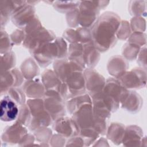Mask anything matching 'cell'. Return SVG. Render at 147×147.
Listing matches in <instances>:
<instances>
[{"label": "cell", "instance_id": "obj_1", "mask_svg": "<svg viewBox=\"0 0 147 147\" xmlns=\"http://www.w3.org/2000/svg\"><path fill=\"white\" fill-rule=\"evenodd\" d=\"M121 22L120 17L116 13L106 11L93 25L91 30L92 41L99 52L108 51L116 44L117 33Z\"/></svg>", "mask_w": 147, "mask_h": 147}, {"label": "cell", "instance_id": "obj_2", "mask_svg": "<svg viewBox=\"0 0 147 147\" xmlns=\"http://www.w3.org/2000/svg\"><path fill=\"white\" fill-rule=\"evenodd\" d=\"M67 54V45L61 37H57L53 41L44 44L32 53L42 67H47L53 60L65 58Z\"/></svg>", "mask_w": 147, "mask_h": 147}, {"label": "cell", "instance_id": "obj_3", "mask_svg": "<svg viewBox=\"0 0 147 147\" xmlns=\"http://www.w3.org/2000/svg\"><path fill=\"white\" fill-rule=\"evenodd\" d=\"M28 105L32 115L30 122L28 126L30 130H35L47 127L52 124L53 121L51 115L46 110L42 99H31L28 100Z\"/></svg>", "mask_w": 147, "mask_h": 147}, {"label": "cell", "instance_id": "obj_4", "mask_svg": "<svg viewBox=\"0 0 147 147\" xmlns=\"http://www.w3.org/2000/svg\"><path fill=\"white\" fill-rule=\"evenodd\" d=\"M46 110L53 121L64 117L65 114V99L56 91H46L42 98Z\"/></svg>", "mask_w": 147, "mask_h": 147}, {"label": "cell", "instance_id": "obj_5", "mask_svg": "<svg viewBox=\"0 0 147 147\" xmlns=\"http://www.w3.org/2000/svg\"><path fill=\"white\" fill-rule=\"evenodd\" d=\"M79 25L90 28L98 18L99 7L97 1H82L78 7Z\"/></svg>", "mask_w": 147, "mask_h": 147}, {"label": "cell", "instance_id": "obj_6", "mask_svg": "<svg viewBox=\"0 0 147 147\" xmlns=\"http://www.w3.org/2000/svg\"><path fill=\"white\" fill-rule=\"evenodd\" d=\"M56 38L55 34L43 27L26 35L23 45L29 49L32 54L44 44L53 41Z\"/></svg>", "mask_w": 147, "mask_h": 147}, {"label": "cell", "instance_id": "obj_7", "mask_svg": "<svg viewBox=\"0 0 147 147\" xmlns=\"http://www.w3.org/2000/svg\"><path fill=\"white\" fill-rule=\"evenodd\" d=\"M85 79L86 89L92 98L93 96L103 91L106 80L102 75L92 68H88L83 71Z\"/></svg>", "mask_w": 147, "mask_h": 147}, {"label": "cell", "instance_id": "obj_8", "mask_svg": "<svg viewBox=\"0 0 147 147\" xmlns=\"http://www.w3.org/2000/svg\"><path fill=\"white\" fill-rule=\"evenodd\" d=\"M36 16L34 7L25 3L14 11L11 18L16 26L23 30Z\"/></svg>", "mask_w": 147, "mask_h": 147}, {"label": "cell", "instance_id": "obj_9", "mask_svg": "<svg viewBox=\"0 0 147 147\" xmlns=\"http://www.w3.org/2000/svg\"><path fill=\"white\" fill-rule=\"evenodd\" d=\"M53 129L65 138H70L79 134V129L72 118L61 117L54 121Z\"/></svg>", "mask_w": 147, "mask_h": 147}, {"label": "cell", "instance_id": "obj_10", "mask_svg": "<svg viewBox=\"0 0 147 147\" xmlns=\"http://www.w3.org/2000/svg\"><path fill=\"white\" fill-rule=\"evenodd\" d=\"M22 74L17 68L6 71L1 75V95L7 93L12 87L20 86L24 82Z\"/></svg>", "mask_w": 147, "mask_h": 147}, {"label": "cell", "instance_id": "obj_11", "mask_svg": "<svg viewBox=\"0 0 147 147\" xmlns=\"http://www.w3.org/2000/svg\"><path fill=\"white\" fill-rule=\"evenodd\" d=\"M27 133L24 125L16 121L13 125L5 127L1 135V141L5 144H18Z\"/></svg>", "mask_w": 147, "mask_h": 147}, {"label": "cell", "instance_id": "obj_12", "mask_svg": "<svg viewBox=\"0 0 147 147\" xmlns=\"http://www.w3.org/2000/svg\"><path fill=\"white\" fill-rule=\"evenodd\" d=\"M65 83L68 90L67 99L86 92V89L83 71H75L72 72L68 76Z\"/></svg>", "mask_w": 147, "mask_h": 147}, {"label": "cell", "instance_id": "obj_13", "mask_svg": "<svg viewBox=\"0 0 147 147\" xmlns=\"http://www.w3.org/2000/svg\"><path fill=\"white\" fill-rule=\"evenodd\" d=\"M0 119L4 122L16 120L19 114L18 104L8 95H5L1 100Z\"/></svg>", "mask_w": 147, "mask_h": 147}, {"label": "cell", "instance_id": "obj_14", "mask_svg": "<svg viewBox=\"0 0 147 147\" xmlns=\"http://www.w3.org/2000/svg\"><path fill=\"white\" fill-rule=\"evenodd\" d=\"M103 92L113 97L120 103L126 97L129 91L118 79L110 78L106 80Z\"/></svg>", "mask_w": 147, "mask_h": 147}, {"label": "cell", "instance_id": "obj_15", "mask_svg": "<svg viewBox=\"0 0 147 147\" xmlns=\"http://www.w3.org/2000/svg\"><path fill=\"white\" fill-rule=\"evenodd\" d=\"M142 70L134 68L126 72L118 78L124 87L129 88H139L142 87Z\"/></svg>", "mask_w": 147, "mask_h": 147}, {"label": "cell", "instance_id": "obj_16", "mask_svg": "<svg viewBox=\"0 0 147 147\" xmlns=\"http://www.w3.org/2000/svg\"><path fill=\"white\" fill-rule=\"evenodd\" d=\"M26 3L22 1H1V29L7 24L14 11L20 6Z\"/></svg>", "mask_w": 147, "mask_h": 147}, {"label": "cell", "instance_id": "obj_17", "mask_svg": "<svg viewBox=\"0 0 147 147\" xmlns=\"http://www.w3.org/2000/svg\"><path fill=\"white\" fill-rule=\"evenodd\" d=\"M22 89L28 97L33 99L42 98L44 96L45 92L41 80L38 78L27 80L25 82Z\"/></svg>", "mask_w": 147, "mask_h": 147}, {"label": "cell", "instance_id": "obj_18", "mask_svg": "<svg viewBox=\"0 0 147 147\" xmlns=\"http://www.w3.org/2000/svg\"><path fill=\"white\" fill-rule=\"evenodd\" d=\"M107 67L110 74L118 79L126 72L128 63L125 58L117 55L110 59Z\"/></svg>", "mask_w": 147, "mask_h": 147}, {"label": "cell", "instance_id": "obj_19", "mask_svg": "<svg viewBox=\"0 0 147 147\" xmlns=\"http://www.w3.org/2000/svg\"><path fill=\"white\" fill-rule=\"evenodd\" d=\"M83 57L85 65L92 68L96 66L100 59V52L94 47L92 41L83 44Z\"/></svg>", "mask_w": 147, "mask_h": 147}, {"label": "cell", "instance_id": "obj_20", "mask_svg": "<svg viewBox=\"0 0 147 147\" xmlns=\"http://www.w3.org/2000/svg\"><path fill=\"white\" fill-rule=\"evenodd\" d=\"M41 81L45 91L54 90L60 92L63 82L54 71L50 69L44 71L41 75Z\"/></svg>", "mask_w": 147, "mask_h": 147}, {"label": "cell", "instance_id": "obj_21", "mask_svg": "<svg viewBox=\"0 0 147 147\" xmlns=\"http://www.w3.org/2000/svg\"><path fill=\"white\" fill-rule=\"evenodd\" d=\"M142 137V131L136 126H129L125 128L122 141L124 146H138Z\"/></svg>", "mask_w": 147, "mask_h": 147}, {"label": "cell", "instance_id": "obj_22", "mask_svg": "<svg viewBox=\"0 0 147 147\" xmlns=\"http://www.w3.org/2000/svg\"><path fill=\"white\" fill-rule=\"evenodd\" d=\"M120 104L122 108L134 113L138 111L141 107V98L135 91H129L128 94Z\"/></svg>", "mask_w": 147, "mask_h": 147}, {"label": "cell", "instance_id": "obj_23", "mask_svg": "<svg viewBox=\"0 0 147 147\" xmlns=\"http://www.w3.org/2000/svg\"><path fill=\"white\" fill-rule=\"evenodd\" d=\"M87 103H92V100L90 95L85 92L67 99L66 107L68 113L72 115L80 107Z\"/></svg>", "mask_w": 147, "mask_h": 147}, {"label": "cell", "instance_id": "obj_24", "mask_svg": "<svg viewBox=\"0 0 147 147\" xmlns=\"http://www.w3.org/2000/svg\"><path fill=\"white\" fill-rule=\"evenodd\" d=\"M107 130V137L113 144L119 145L122 143L125 130L123 125L119 123H112Z\"/></svg>", "mask_w": 147, "mask_h": 147}, {"label": "cell", "instance_id": "obj_25", "mask_svg": "<svg viewBox=\"0 0 147 147\" xmlns=\"http://www.w3.org/2000/svg\"><path fill=\"white\" fill-rule=\"evenodd\" d=\"M21 73L28 79H33L40 73V70L36 62L31 58L26 59L21 65Z\"/></svg>", "mask_w": 147, "mask_h": 147}, {"label": "cell", "instance_id": "obj_26", "mask_svg": "<svg viewBox=\"0 0 147 147\" xmlns=\"http://www.w3.org/2000/svg\"><path fill=\"white\" fill-rule=\"evenodd\" d=\"M16 58L14 53L12 51L1 55V72L3 74L10 71L14 67Z\"/></svg>", "mask_w": 147, "mask_h": 147}, {"label": "cell", "instance_id": "obj_27", "mask_svg": "<svg viewBox=\"0 0 147 147\" xmlns=\"http://www.w3.org/2000/svg\"><path fill=\"white\" fill-rule=\"evenodd\" d=\"M80 1H54L53 7L61 13L70 12L79 6Z\"/></svg>", "mask_w": 147, "mask_h": 147}, {"label": "cell", "instance_id": "obj_28", "mask_svg": "<svg viewBox=\"0 0 147 147\" xmlns=\"http://www.w3.org/2000/svg\"><path fill=\"white\" fill-rule=\"evenodd\" d=\"M0 36L1 54L2 55L10 52L14 45L10 38V37L7 33V32L3 29H1Z\"/></svg>", "mask_w": 147, "mask_h": 147}, {"label": "cell", "instance_id": "obj_29", "mask_svg": "<svg viewBox=\"0 0 147 147\" xmlns=\"http://www.w3.org/2000/svg\"><path fill=\"white\" fill-rule=\"evenodd\" d=\"M17 119V121L23 125L26 126H29L32 119V115L30 109L27 104L20 105L19 107V114Z\"/></svg>", "mask_w": 147, "mask_h": 147}, {"label": "cell", "instance_id": "obj_30", "mask_svg": "<svg viewBox=\"0 0 147 147\" xmlns=\"http://www.w3.org/2000/svg\"><path fill=\"white\" fill-rule=\"evenodd\" d=\"M7 95L12 98L18 105H22L25 103V94L23 90L18 87H12L10 88L7 92Z\"/></svg>", "mask_w": 147, "mask_h": 147}, {"label": "cell", "instance_id": "obj_31", "mask_svg": "<svg viewBox=\"0 0 147 147\" xmlns=\"http://www.w3.org/2000/svg\"><path fill=\"white\" fill-rule=\"evenodd\" d=\"M46 127H40L34 130V137L36 140L41 143H48L50 141L52 138V131L49 128H47L45 134L44 131Z\"/></svg>", "mask_w": 147, "mask_h": 147}, {"label": "cell", "instance_id": "obj_32", "mask_svg": "<svg viewBox=\"0 0 147 147\" xmlns=\"http://www.w3.org/2000/svg\"><path fill=\"white\" fill-rule=\"evenodd\" d=\"M76 30L78 33L79 43L84 44L92 41L91 31L89 28L80 27Z\"/></svg>", "mask_w": 147, "mask_h": 147}, {"label": "cell", "instance_id": "obj_33", "mask_svg": "<svg viewBox=\"0 0 147 147\" xmlns=\"http://www.w3.org/2000/svg\"><path fill=\"white\" fill-rule=\"evenodd\" d=\"M136 46L137 45L130 42L127 43L124 45L122 54L126 59L129 60H133L135 59L136 55L137 54V51L133 50L138 49V47H136Z\"/></svg>", "mask_w": 147, "mask_h": 147}, {"label": "cell", "instance_id": "obj_34", "mask_svg": "<svg viewBox=\"0 0 147 147\" xmlns=\"http://www.w3.org/2000/svg\"><path fill=\"white\" fill-rule=\"evenodd\" d=\"M130 34V27L128 22L121 21L119 28L117 33V37L121 40L127 39Z\"/></svg>", "mask_w": 147, "mask_h": 147}, {"label": "cell", "instance_id": "obj_35", "mask_svg": "<svg viewBox=\"0 0 147 147\" xmlns=\"http://www.w3.org/2000/svg\"><path fill=\"white\" fill-rule=\"evenodd\" d=\"M68 26L71 28H76L79 25L78 7L67 13L66 16Z\"/></svg>", "mask_w": 147, "mask_h": 147}, {"label": "cell", "instance_id": "obj_36", "mask_svg": "<svg viewBox=\"0 0 147 147\" xmlns=\"http://www.w3.org/2000/svg\"><path fill=\"white\" fill-rule=\"evenodd\" d=\"M26 34L23 30L17 29L14 30L10 36V38L14 45H20L21 42H24L26 38Z\"/></svg>", "mask_w": 147, "mask_h": 147}, {"label": "cell", "instance_id": "obj_37", "mask_svg": "<svg viewBox=\"0 0 147 147\" xmlns=\"http://www.w3.org/2000/svg\"><path fill=\"white\" fill-rule=\"evenodd\" d=\"M63 37L68 41L71 42V44L79 43L76 30H75L71 28L65 30L63 33Z\"/></svg>", "mask_w": 147, "mask_h": 147}, {"label": "cell", "instance_id": "obj_38", "mask_svg": "<svg viewBox=\"0 0 147 147\" xmlns=\"http://www.w3.org/2000/svg\"><path fill=\"white\" fill-rule=\"evenodd\" d=\"M35 137L34 135L30 134H26L24 137L22 138V140L19 142L18 145L19 146H26L29 145V144H33L34 141Z\"/></svg>", "mask_w": 147, "mask_h": 147}]
</instances>
